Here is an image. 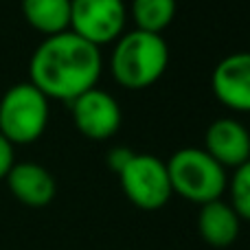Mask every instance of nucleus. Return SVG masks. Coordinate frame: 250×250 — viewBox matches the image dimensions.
Masks as SVG:
<instances>
[{
	"instance_id": "f257e3e1",
	"label": "nucleus",
	"mask_w": 250,
	"mask_h": 250,
	"mask_svg": "<svg viewBox=\"0 0 250 250\" xmlns=\"http://www.w3.org/2000/svg\"><path fill=\"white\" fill-rule=\"evenodd\" d=\"M104 68L99 46L73 31L46 35L29 62V82L46 97L73 101L97 86Z\"/></svg>"
},
{
	"instance_id": "f03ea898",
	"label": "nucleus",
	"mask_w": 250,
	"mask_h": 250,
	"mask_svg": "<svg viewBox=\"0 0 250 250\" xmlns=\"http://www.w3.org/2000/svg\"><path fill=\"white\" fill-rule=\"evenodd\" d=\"M169 64V46L163 35L145 31H127L117 40L110 57L117 83L127 90H145L165 75Z\"/></svg>"
},
{
	"instance_id": "7ed1b4c3",
	"label": "nucleus",
	"mask_w": 250,
	"mask_h": 250,
	"mask_svg": "<svg viewBox=\"0 0 250 250\" xmlns=\"http://www.w3.org/2000/svg\"><path fill=\"white\" fill-rule=\"evenodd\" d=\"M165 165H167L173 193L200 207L213 200H220L229 187L226 169L200 147L178 149Z\"/></svg>"
},
{
	"instance_id": "20e7f679",
	"label": "nucleus",
	"mask_w": 250,
	"mask_h": 250,
	"mask_svg": "<svg viewBox=\"0 0 250 250\" xmlns=\"http://www.w3.org/2000/svg\"><path fill=\"white\" fill-rule=\"evenodd\" d=\"M48 123V97L31 82L13 83L0 97V132L16 143H33Z\"/></svg>"
},
{
	"instance_id": "39448f33",
	"label": "nucleus",
	"mask_w": 250,
	"mask_h": 250,
	"mask_svg": "<svg viewBox=\"0 0 250 250\" xmlns=\"http://www.w3.org/2000/svg\"><path fill=\"white\" fill-rule=\"evenodd\" d=\"M119 180L125 198L143 211H158L173 195L167 165L151 154H134Z\"/></svg>"
},
{
	"instance_id": "423d86ee",
	"label": "nucleus",
	"mask_w": 250,
	"mask_h": 250,
	"mask_svg": "<svg viewBox=\"0 0 250 250\" xmlns=\"http://www.w3.org/2000/svg\"><path fill=\"white\" fill-rule=\"evenodd\" d=\"M125 20L123 0H70V31L95 46L121 38Z\"/></svg>"
},
{
	"instance_id": "0eeeda50",
	"label": "nucleus",
	"mask_w": 250,
	"mask_h": 250,
	"mask_svg": "<svg viewBox=\"0 0 250 250\" xmlns=\"http://www.w3.org/2000/svg\"><path fill=\"white\" fill-rule=\"evenodd\" d=\"M70 110L75 127L90 141H105L121 127L123 114L119 104L110 92L97 86L70 101Z\"/></svg>"
},
{
	"instance_id": "6e6552de",
	"label": "nucleus",
	"mask_w": 250,
	"mask_h": 250,
	"mask_svg": "<svg viewBox=\"0 0 250 250\" xmlns=\"http://www.w3.org/2000/svg\"><path fill=\"white\" fill-rule=\"evenodd\" d=\"M211 88L222 105L237 112H250V51L224 57L213 68Z\"/></svg>"
},
{
	"instance_id": "1a4fd4ad",
	"label": "nucleus",
	"mask_w": 250,
	"mask_h": 250,
	"mask_svg": "<svg viewBox=\"0 0 250 250\" xmlns=\"http://www.w3.org/2000/svg\"><path fill=\"white\" fill-rule=\"evenodd\" d=\"M204 151L224 169H237L250 158V132L235 119H215L204 134Z\"/></svg>"
},
{
	"instance_id": "9d476101",
	"label": "nucleus",
	"mask_w": 250,
	"mask_h": 250,
	"mask_svg": "<svg viewBox=\"0 0 250 250\" xmlns=\"http://www.w3.org/2000/svg\"><path fill=\"white\" fill-rule=\"evenodd\" d=\"M7 182L11 193L26 207H46L55 198V178L40 163H13L7 173Z\"/></svg>"
},
{
	"instance_id": "9b49d317",
	"label": "nucleus",
	"mask_w": 250,
	"mask_h": 250,
	"mask_svg": "<svg viewBox=\"0 0 250 250\" xmlns=\"http://www.w3.org/2000/svg\"><path fill=\"white\" fill-rule=\"evenodd\" d=\"M242 220L230 204L222 200H213L202 204L198 213V233L208 246L213 248H229L237 239Z\"/></svg>"
},
{
	"instance_id": "f8f14e48",
	"label": "nucleus",
	"mask_w": 250,
	"mask_h": 250,
	"mask_svg": "<svg viewBox=\"0 0 250 250\" xmlns=\"http://www.w3.org/2000/svg\"><path fill=\"white\" fill-rule=\"evenodd\" d=\"M22 13L44 35L70 29V0H22Z\"/></svg>"
},
{
	"instance_id": "ddd939ff",
	"label": "nucleus",
	"mask_w": 250,
	"mask_h": 250,
	"mask_svg": "<svg viewBox=\"0 0 250 250\" xmlns=\"http://www.w3.org/2000/svg\"><path fill=\"white\" fill-rule=\"evenodd\" d=\"M132 18L138 31L160 35L176 18V0H132Z\"/></svg>"
},
{
	"instance_id": "4468645a",
	"label": "nucleus",
	"mask_w": 250,
	"mask_h": 250,
	"mask_svg": "<svg viewBox=\"0 0 250 250\" xmlns=\"http://www.w3.org/2000/svg\"><path fill=\"white\" fill-rule=\"evenodd\" d=\"M230 207L239 215V220L250 222V158L235 169L230 178Z\"/></svg>"
},
{
	"instance_id": "2eb2a0df",
	"label": "nucleus",
	"mask_w": 250,
	"mask_h": 250,
	"mask_svg": "<svg viewBox=\"0 0 250 250\" xmlns=\"http://www.w3.org/2000/svg\"><path fill=\"white\" fill-rule=\"evenodd\" d=\"M134 151L129 149V147H112V149L108 151V167L110 171H114L119 176V173L125 169V165L132 160Z\"/></svg>"
},
{
	"instance_id": "dca6fc26",
	"label": "nucleus",
	"mask_w": 250,
	"mask_h": 250,
	"mask_svg": "<svg viewBox=\"0 0 250 250\" xmlns=\"http://www.w3.org/2000/svg\"><path fill=\"white\" fill-rule=\"evenodd\" d=\"M13 163H16V158H13V143L0 132V178H7Z\"/></svg>"
},
{
	"instance_id": "f3484780",
	"label": "nucleus",
	"mask_w": 250,
	"mask_h": 250,
	"mask_svg": "<svg viewBox=\"0 0 250 250\" xmlns=\"http://www.w3.org/2000/svg\"><path fill=\"white\" fill-rule=\"evenodd\" d=\"M248 132H250V129H248Z\"/></svg>"
}]
</instances>
